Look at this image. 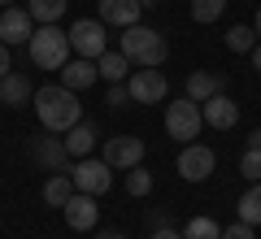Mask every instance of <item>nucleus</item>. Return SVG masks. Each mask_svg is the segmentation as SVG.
<instances>
[{
  "label": "nucleus",
  "mask_w": 261,
  "mask_h": 239,
  "mask_svg": "<svg viewBox=\"0 0 261 239\" xmlns=\"http://www.w3.org/2000/svg\"><path fill=\"white\" fill-rule=\"evenodd\" d=\"M31 100H35V118H39V126H44V130H57V135H65L74 122H83V104H79V92H70V87H61V83L39 87Z\"/></svg>",
  "instance_id": "1"
},
{
  "label": "nucleus",
  "mask_w": 261,
  "mask_h": 239,
  "mask_svg": "<svg viewBox=\"0 0 261 239\" xmlns=\"http://www.w3.org/2000/svg\"><path fill=\"white\" fill-rule=\"evenodd\" d=\"M118 52L126 57V61H135V65H144V70H157L161 61H166V35L161 31H152V26H144V22H135V26H126L122 31V39H118Z\"/></svg>",
  "instance_id": "2"
},
{
  "label": "nucleus",
  "mask_w": 261,
  "mask_h": 239,
  "mask_svg": "<svg viewBox=\"0 0 261 239\" xmlns=\"http://www.w3.org/2000/svg\"><path fill=\"white\" fill-rule=\"evenodd\" d=\"M27 52H31V61L39 70H61L70 61V35H61L57 22L53 26H35V35L27 39Z\"/></svg>",
  "instance_id": "3"
},
{
  "label": "nucleus",
  "mask_w": 261,
  "mask_h": 239,
  "mask_svg": "<svg viewBox=\"0 0 261 239\" xmlns=\"http://www.w3.org/2000/svg\"><path fill=\"white\" fill-rule=\"evenodd\" d=\"M70 183H74V192H87V196H105L113 187V166L109 161H96V156H79V161H70Z\"/></svg>",
  "instance_id": "4"
},
{
  "label": "nucleus",
  "mask_w": 261,
  "mask_h": 239,
  "mask_svg": "<svg viewBox=\"0 0 261 239\" xmlns=\"http://www.w3.org/2000/svg\"><path fill=\"white\" fill-rule=\"evenodd\" d=\"M27 152L31 161H35L39 170H48V174H65L70 170V152H65V139L57 135V130H39V135L27 139Z\"/></svg>",
  "instance_id": "5"
},
{
  "label": "nucleus",
  "mask_w": 261,
  "mask_h": 239,
  "mask_svg": "<svg viewBox=\"0 0 261 239\" xmlns=\"http://www.w3.org/2000/svg\"><path fill=\"white\" fill-rule=\"evenodd\" d=\"M200 122H205V118H200V104L187 100V96L166 104V135L178 139V144H192V139L200 135Z\"/></svg>",
  "instance_id": "6"
},
{
  "label": "nucleus",
  "mask_w": 261,
  "mask_h": 239,
  "mask_svg": "<svg viewBox=\"0 0 261 239\" xmlns=\"http://www.w3.org/2000/svg\"><path fill=\"white\" fill-rule=\"evenodd\" d=\"M65 35H70V52L87 57V61H96L100 52H109V48H105V22L100 18H79Z\"/></svg>",
  "instance_id": "7"
},
{
  "label": "nucleus",
  "mask_w": 261,
  "mask_h": 239,
  "mask_svg": "<svg viewBox=\"0 0 261 239\" xmlns=\"http://www.w3.org/2000/svg\"><path fill=\"white\" fill-rule=\"evenodd\" d=\"M214 166H218L214 148H205V144H183V152H178V174H183L187 183H205V178L214 174Z\"/></svg>",
  "instance_id": "8"
},
{
  "label": "nucleus",
  "mask_w": 261,
  "mask_h": 239,
  "mask_svg": "<svg viewBox=\"0 0 261 239\" xmlns=\"http://www.w3.org/2000/svg\"><path fill=\"white\" fill-rule=\"evenodd\" d=\"M126 87H130V104H161L166 92H170V83H166L161 70H135Z\"/></svg>",
  "instance_id": "9"
},
{
  "label": "nucleus",
  "mask_w": 261,
  "mask_h": 239,
  "mask_svg": "<svg viewBox=\"0 0 261 239\" xmlns=\"http://www.w3.org/2000/svg\"><path fill=\"white\" fill-rule=\"evenodd\" d=\"M105 161H109L113 170L144 166V139H140V135H118V139H105Z\"/></svg>",
  "instance_id": "10"
},
{
  "label": "nucleus",
  "mask_w": 261,
  "mask_h": 239,
  "mask_svg": "<svg viewBox=\"0 0 261 239\" xmlns=\"http://www.w3.org/2000/svg\"><path fill=\"white\" fill-rule=\"evenodd\" d=\"M35 35V18H31L27 9H18V5H9V9H0V44H27V39Z\"/></svg>",
  "instance_id": "11"
},
{
  "label": "nucleus",
  "mask_w": 261,
  "mask_h": 239,
  "mask_svg": "<svg viewBox=\"0 0 261 239\" xmlns=\"http://www.w3.org/2000/svg\"><path fill=\"white\" fill-rule=\"evenodd\" d=\"M200 118H205V126H214V130H231L235 122H240V104H235L226 92H218V96H209V100L200 104Z\"/></svg>",
  "instance_id": "12"
},
{
  "label": "nucleus",
  "mask_w": 261,
  "mask_h": 239,
  "mask_svg": "<svg viewBox=\"0 0 261 239\" xmlns=\"http://www.w3.org/2000/svg\"><path fill=\"white\" fill-rule=\"evenodd\" d=\"M96 196H87V192H74L70 200H65V209H61V218H65V226L70 230H92L96 226Z\"/></svg>",
  "instance_id": "13"
},
{
  "label": "nucleus",
  "mask_w": 261,
  "mask_h": 239,
  "mask_svg": "<svg viewBox=\"0 0 261 239\" xmlns=\"http://www.w3.org/2000/svg\"><path fill=\"white\" fill-rule=\"evenodd\" d=\"M65 152H70V161H79V156H92L96 152V139H100V130H96V122H74V126L65 130Z\"/></svg>",
  "instance_id": "14"
},
{
  "label": "nucleus",
  "mask_w": 261,
  "mask_h": 239,
  "mask_svg": "<svg viewBox=\"0 0 261 239\" xmlns=\"http://www.w3.org/2000/svg\"><path fill=\"white\" fill-rule=\"evenodd\" d=\"M140 0H100V22L105 26H118V31H126V26H135L140 22Z\"/></svg>",
  "instance_id": "15"
},
{
  "label": "nucleus",
  "mask_w": 261,
  "mask_h": 239,
  "mask_svg": "<svg viewBox=\"0 0 261 239\" xmlns=\"http://www.w3.org/2000/svg\"><path fill=\"white\" fill-rule=\"evenodd\" d=\"M218 92H226V74H214V70H192L187 74V100L205 104Z\"/></svg>",
  "instance_id": "16"
},
{
  "label": "nucleus",
  "mask_w": 261,
  "mask_h": 239,
  "mask_svg": "<svg viewBox=\"0 0 261 239\" xmlns=\"http://www.w3.org/2000/svg\"><path fill=\"white\" fill-rule=\"evenodd\" d=\"M96 78H100V74H96V61H87V57H74V61L61 65V87H70V92H83Z\"/></svg>",
  "instance_id": "17"
},
{
  "label": "nucleus",
  "mask_w": 261,
  "mask_h": 239,
  "mask_svg": "<svg viewBox=\"0 0 261 239\" xmlns=\"http://www.w3.org/2000/svg\"><path fill=\"white\" fill-rule=\"evenodd\" d=\"M0 96H5V104H13V109H22V104L31 100V83H27V74H18V70H9L5 78H0Z\"/></svg>",
  "instance_id": "18"
},
{
  "label": "nucleus",
  "mask_w": 261,
  "mask_h": 239,
  "mask_svg": "<svg viewBox=\"0 0 261 239\" xmlns=\"http://www.w3.org/2000/svg\"><path fill=\"white\" fill-rule=\"evenodd\" d=\"M96 74H100L105 83H126L130 61H126L122 52H100V57H96Z\"/></svg>",
  "instance_id": "19"
},
{
  "label": "nucleus",
  "mask_w": 261,
  "mask_h": 239,
  "mask_svg": "<svg viewBox=\"0 0 261 239\" xmlns=\"http://www.w3.org/2000/svg\"><path fill=\"white\" fill-rule=\"evenodd\" d=\"M74 196V183H70V174H48L44 183V200L53 204V209H65V200Z\"/></svg>",
  "instance_id": "20"
},
{
  "label": "nucleus",
  "mask_w": 261,
  "mask_h": 239,
  "mask_svg": "<svg viewBox=\"0 0 261 239\" xmlns=\"http://www.w3.org/2000/svg\"><path fill=\"white\" fill-rule=\"evenodd\" d=\"M235 213H240V222H248V226H261V183H252L248 192L240 196Z\"/></svg>",
  "instance_id": "21"
},
{
  "label": "nucleus",
  "mask_w": 261,
  "mask_h": 239,
  "mask_svg": "<svg viewBox=\"0 0 261 239\" xmlns=\"http://www.w3.org/2000/svg\"><path fill=\"white\" fill-rule=\"evenodd\" d=\"M65 5H70V0H31V5H27V13L39 22V26H53V22L65 13Z\"/></svg>",
  "instance_id": "22"
},
{
  "label": "nucleus",
  "mask_w": 261,
  "mask_h": 239,
  "mask_svg": "<svg viewBox=\"0 0 261 239\" xmlns=\"http://www.w3.org/2000/svg\"><path fill=\"white\" fill-rule=\"evenodd\" d=\"M126 192L135 196V200L152 196V170H144V166H130V170H126Z\"/></svg>",
  "instance_id": "23"
},
{
  "label": "nucleus",
  "mask_w": 261,
  "mask_h": 239,
  "mask_svg": "<svg viewBox=\"0 0 261 239\" xmlns=\"http://www.w3.org/2000/svg\"><path fill=\"white\" fill-rule=\"evenodd\" d=\"M222 39H226L231 52H252V48H257V31H252V26H231Z\"/></svg>",
  "instance_id": "24"
},
{
  "label": "nucleus",
  "mask_w": 261,
  "mask_h": 239,
  "mask_svg": "<svg viewBox=\"0 0 261 239\" xmlns=\"http://www.w3.org/2000/svg\"><path fill=\"white\" fill-rule=\"evenodd\" d=\"M183 239H222V226L214 218H192L183 226Z\"/></svg>",
  "instance_id": "25"
},
{
  "label": "nucleus",
  "mask_w": 261,
  "mask_h": 239,
  "mask_svg": "<svg viewBox=\"0 0 261 239\" xmlns=\"http://www.w3.org/2000/svg\"><path fill=\"white\" fill-rule=\"evenodd\" d=\"M226 9V0H192V18L196 22H218Z\"/></svg>",
  "instance_id": "26"
},
{
  "label": "nucleus",
  "mask_w": 261,
  "mask_h": 239,
  "mask_svg": "<svg viewBox=\"0 0 261 239\" xmlns=\"http://www.w3.org/2000/svg\"><path fill=\"white\" fill-rule=\"evenodd\" d=\"M240 174L248 178V183H261V148H244V156H240Z\"/></svg>",
  "instance_id": "27"
},
{
  "label": "nucleus",
  "mask_w": 261,
  "mask_h": 239,
  "mask_svg": "<svg viewBox=\"0 0 261 239\" xmlns=\"http://www.w3.org/2000/svg\"><path fill=\"white\" fill-rule=\"evenodd\" d=\"M105 104H109V109H126V104H130V87H126V83H109Z\"/></svg>",
  "instance_id": "28"
},
{
  "label": "nucleus",
  "mask_w": 261,
  "mask_h": 239,
  "mask_svg": "<svg viewBox=\"0 0 261 239\" xmlns=\"http://www.w3.org/2000/svg\"><path fill=\"white\" fill-rule=\"evenodd\" d=\"M222 239H257V235L248 222H235V226H222Z\"/></svg>",
  "instance_id": "29"
},
{
  "label": "nucleus",
  "mask_w": 261,
  "mask_h": 239,
  "mask_svg": "<svg viewBox=\"0 0 261 239\" xmlns=\"http://www.w3.org/2000/svg\"><path fill=\"white\" fill-rule=\"evenodd\" d=\"M161 226H170V213L152 209V213H148V230H161Z\"/></svg>",
  "instance_id": "30"
},
{
  "label": "nucleus",
  "mask_w": 261,
  "mask_h": 239,
  "mask_svg": "<svg viewBox=\"0 0 261 239\" xmlns=\"http://www.w3.org/2000/svg\"><path fill=\"white\" fill-rule=\"evenodd\" d=\"M148 239H183V230H170V226H161V230H152Z\"/></svg>",
  "instance_id": "31"
},
{
  "label": "nucleus",
  "mask_w": 261,
  "mask_h": 239,
  "mask_svg": "<svg viewBox=\"0 0 261 239\" xmlns=\"http://www.w3.org/2000/svg\"><path fill=\"white\" fill-rule=\"evenodd\" d=\"M9 74V44H0V78Z\"/></svg>",
  "instance_id": "32"
},
{
  "label": "nucleus",
  "mask_w": 261,
  "mask_h": 239,
  "mask_svg": "<svg viewBox=\"0 0 261 239\" xmlns=\"http://www.w3.org/2000/svg\"><path fill=\"white\" fill-rule=\"evenodd\" d=\"M248 57H252V70H257V74H261V39H257V48H252V52H248Z\"/></svg>",
  "instance_id": "33"
},
{
  "label": "nucleus",
  "mask_w": 261,
  "mask_h": 239,
  "mask_svg": "<svg viewBox=\"0 0 261 239\" xmlns=\"http://www.w3.org/2000/svg\"><path fill=\"white\" fill-rule=\"evenodd\" d=\"M96 239H126L122 230H96Z\"/></svg>",
  "instance_id": "34"
},
{
  "label": "nucleus",
  "mask_w": 261,
  "mask_h": 239,
  "mask_svg": "<svg viewBox=\"0 0 261 239\" xmlns=\"http://www.w3.org/2000/svg\"><path fill=\"white\" fill-rule=\"evenodd\" d=\"M248 148H261V130H252V135H248Z\"/></svg>",
  "instance_id": "35"
},
{
  "label": "nucleus",
  "mask_w": 261,
  "mask_h": 239,
  "mask_svg": "<svg viewBox=\"0 0 261 239\" xmlns=\"http://www.w3.org/2000/svg\"><path fill=\"white\" fill-rule=\"evenodd\" d=\"M252 31H257V39H261V5H257V18H252Z\"/></svg>",
  "instance_id": "36"
},
{
  "label": "nucleus",
  "mask_w": 261,
  "mask_h": 239,
  "mask_svg": "<svg viewBox=\"0 0 261 239\" xmlns=\"http://www.w3.org/2000/svg\"><path fill=\"white\" fill-rule=\"evenodd\" d=\"M157 5H161V0H140V9H157Z\"/></svg>",
  "instance_id": "37"
},
{
  "label": "nucleus",
  "mask_w": 261,
  "mask_h": 239,
  "mask_svg": "<svg viewBox=\"0 0 261 239\" xmlns=\"http://www.w3.org/2000/svg\"><path fill=\"white\" fill-rule=\"evenodd\" d=\"M9 5H18V0H0V9H9Z\"/></svg>",
  "instance_id": "38"
},
{
  "label": "nucleus",
  "mask_w": 261,
  "mask_h": 239,
  "mask_svg": "<svg viewBox=\"0 0 261 239\" xmlns=\"http://www.w3.org/2000/svg\"><path fill=\"white\" fill-rule=\"evenodd\" d=\"M0 104H5V96H0Z\"/></svg>",
  "instance_id": "39"
}]
</instances>
